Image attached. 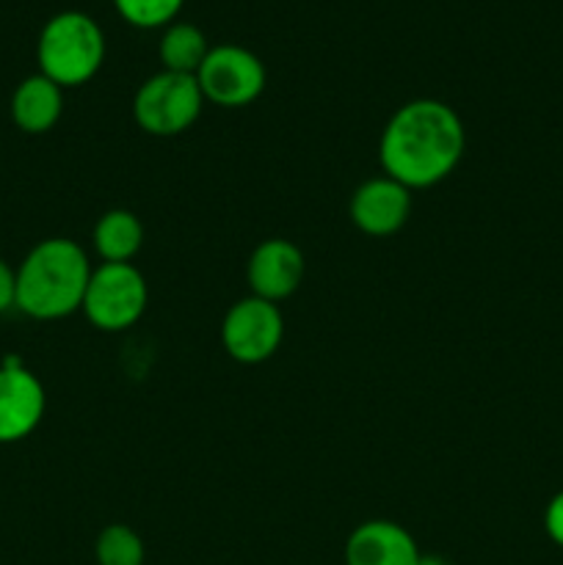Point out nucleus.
Segmentation results:
<instances>
[{"label":"nucleus","instance_id":"1","mask_svg":"<svg viewBox=\"0 0 563 565\" xmlns=\"http://www.w3.org/2000/svg\"><path fill=\"white\" fill-rule=\"evenodd\" d=\"M467 130L456 110L442 99L419 97L401 105L384 125L379 160L386 177L408 191L447 180L461 163Z\"/></svg>","mask_w":563,"mask_h":565},{"label":"nucleus","instance_id":"2","mask_svg":"<svg viewBox=\"0 0 563 565\" xmlns=\"http://www.w3.org/2000/svg\"><path fill=\"white\" fill-rule=\"evenodd\" d=\"M92 263L72 237L39 241L17 268V309L33 320H61L81 312Z\"/></svg>","mask_w":563,"mask_h":565},{"label":"nucleus","instance_id":"3","mask_svg":"<svg viewBox=\"0 0 563 565\" xmlns=\"http://www.w3.org/2000/svg\"><path fill=\"white\" fill-rule=\"evenodd\" d=\"M39 72L61 88L83 86L105 61V33L83 11H59L44 22L36 42Z\"/></svg>","mask_w":563,"mask_h":565},{"label":"nucleus","instance_id":"4","mask_svg":"<svg viewBox=\"0 0 563 565\" xmlns=\"http://www.w3.org/2000/svg\"><path fill=\"white\" fill-rule=\"evenodd\" d=\"M204 94L196 75L160 70L147 77L132 97V116L147 136L171 138L191 130L202 116Z\"/></svg>","mask_w":563,"mask_h":565},{"label":"nucleus","instance_id":"5","mask_svg":"<svg viewBox=\"0 0 563 565\" xmlns=\"http://www.w3.org/2000/svg\"><path fill=\"white\" fill-rule=\"evenodd\" d=\"M149 303V285L132 263H103L92 270L83 315L99 331H125L141 320Z\"/></svg>","mask_w":563,"mask_h":565},{"label":"nucleus","instance_id":"6","mask_svg":"<svg viewBox=\"0 0 563 565\" xmlns=\"http://www.w3.org/2000/svg\"><path fill=\"white\" fill-rule=\"evenodd\" d=\"M204 103L219 108H246L265 92L268 72L257 53L241 44H215L196 72Z\"/></svg>","mask_w":563,"mask_h":565},{"label":"nucleus","instance_id":"7","mask_svg":"<svg viewBox=\"0 0 563 565\" xmlns=\"http://www.w3.org/2000/svg\"><path fill=\"white\" fill-rule=\"evenodd\" d=\"M285 340V318L279 303L246 296L232 303L221 323V342L230 359L241 364H263Z\"/></svg>","mask_w":563,"mask_h":565},{"label":"nucleus","instance_id":"8","mask_svg":"<svg viewBox=\"0 0 563 565\" xmlns=\"http://www.w3.org/2000/svg\"><path fill=\"white\" fill-rule=\"evenodd\" d=\"M47 395L44 384L20 362L6 359L0 364V445L28 439L44 419Z\"/></svg>","mask_w":563,"mask_h":565},{"label":"nucleus","instance_id":"9","mask_svg":"<svg viewBox=\"0 0 563 565\" xmlns=\"http://www.w3.org/2000/svg\"><path fill=\"white\" fill-rule=\"evenodd\" d=\"M307 274L304 252L285 237H268L252 252L246 265V279L252 296L263 301L282 303L301 287Z\"/></svg>","mask_w":563,"mask_h":565},{"label":"nucleus","instance_id":"10","mask_svg":"<svg viewBox=\"0 0 563 565\" xmlns=\"http://www.w3.org/2000/svg\"><path fill=\"white\" fill-rule=\"evenodd\" d=\"M348 213L364 235L390 237L401 232L412 215V191L386 174L373 177L353 191Z\"/></svg>","mask_w":563,"mask_h":565},{"label":"nucleus","instance_id":"11","mask_svg":"<svg viewBox=\"0 0 563 565\" xmlns=\"http://www.w3.org/2000/svg\"><path fill=\"white\" fill-rule=\"evenodd\" d=\"M419 555L414 535L390 519L362 522L346 541V565H417Z\"/></svg>","mask_w":563,"mask_h":565},{"label":"nucleus","instance_id":"12","mask_svg":"<svg viewBox=\"0 0 563 565\" xmlns=\"http://www.w3.org/2000/svg\"><path fill=\"white\" fill-rule=\"evenodd\" d=\"M64 114V88L42 72L28 75L11 94V119L28 136H42L59 125Z\"/></svg>","mask_w":563,"mask_h":565},{"label":"nucleus","instance_id":"13","mask_svg":"<svg viewBox=\"0 0 563 565\" xmlns=\"http://www.w3.org/2000/svg\"><path fill=\"white\" fill-rule=\"evenodd\" d=\"M92 241L103 263H132L144 246V224L130 210H108L94 224Z\"/></svg>","mask_w":563,"mask_h":565},{"label":"nucleus","instance_id":"14","mask_svg":"<svg viewBox=\"0 0 563 565\" xmlns=\"http://www.w3.org/2000/svg\"><path fill=\"white\" fill-rule=\"evenodd\" d=\"M210 53L208 36L191 22H171L160 36L158 55L163 70L180 72V75H196Z\"/></svg>","mask_w":563,"mask_h":565},{"label":"nucleus","instance_id":"15","mask_svg":"<svg viewBox=\"0 0 563 565\" xmlns=\"http://www.w3.org/2000/svg\"><path fill=\"white\" fill-rule=\"evenodd\" d=\"M94 561L97 565H144L147 550L141 535L127 524H108L99 530L94 541Z\"/></svg>","mask_w":563,"mask_h":565},{"label":"nucleus","instance_id":"16","mask_svg":"<svg viewBox=\"0 0 563 565\" xmlns=\"http://www.w3.org/2000/svg\"><path fill=\"white\" fill-rule=\"evenodd\" d=\"M185 0H114L121 20L136 28H166L174 22Z\"/></svg>","mask_w":563,"mask_h":565},{"label":"nucleus","instance_id":"17","mask_svg":"<svg viewBox=\"0 0 563 565\" xmlns=\"http://www.w3.org/2000/svg\"><path fill=\"white\" fill-rule=\"evenodd\" d=\"M544 530H546V539L563 550V489L557 491L550 502H546Z\"/></svg>","mask_w":563,"mask_h":565},{"label":"nucleus","instance_id":"18","mask_svg":"<svg viewBox=\"0 0 563 565\" xmlns=\"http://www.w3.org/2000/svg\"><path fill=\"white\" fill-rule=\"evenodd\" d=\"M17 309V270L0 257V315Z\"/></svg>","mask_w":563,"mask_h":565},{"label":"nucleus","instance_id":"19","mask_svg":"<svg viewBox=\"0 0 563 565\" xmlns=\"http://www.w3.org/2000/svg\"><path fill=\"white\" fill-rule=\"evenodd\" d=\"M417 565H450L445 557H436V555H419Z\"/></svg>","mask_w":563,"mask_h":565}]
</instances>
